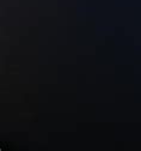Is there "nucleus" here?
Returning <instances> with one entry per match:
<instances>
[]
</instances>
